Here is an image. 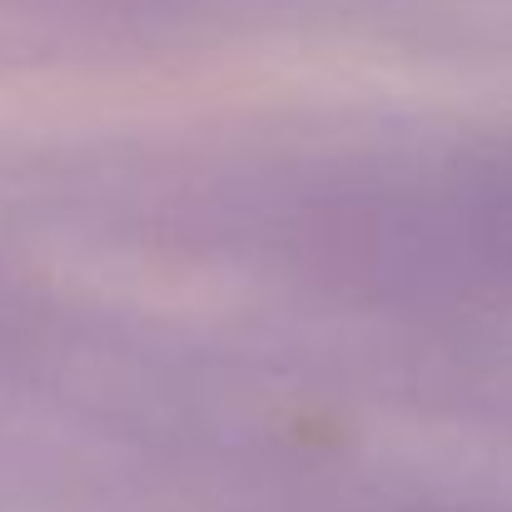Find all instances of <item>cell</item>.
<instances>
[{"label": "cell", "instance_id": "1", "mask_svg": "<svg viewBox=\"0 0 512 512\" xmlns=\"http://www.w3.org/2000/svg\"><path fill=\"white\" fill-rule=\"evenodd\" d=\"M488 214H493V234L503 244V254L512 259V160L498 170L493 179V194H488Z\"/></svg>", "mask_w": 512, "mask_h": 512}]
</instances>
